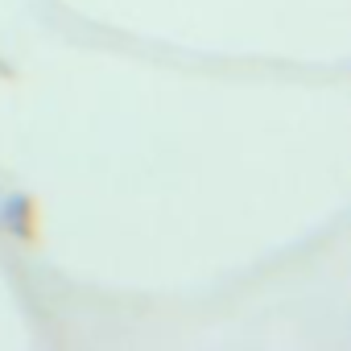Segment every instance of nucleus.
Listing matches in <instances>:
<instances>
[{
	"label": "nucleus",
	"instance_id": "f03ea898",
	"mask_svg": "<svg viewBox=\"0 0 351 351\" xmlns=\"http://www.w3.org/2000/svg\"><path fill=\"white\" fill-rule=\"evenodd\" d=\"M0 75H5V79H13V66H5V62H0Z\"/></svg>",
	"mask_w": 351,
	"mask_h": 351
},
{
	"label": "nucleus",
	"instance_id": "f257e3e1",
	"mask_svg": "<svg viewBox=\"0 0 351 351\" xmlns=\"http://www.w3.org/2000/svg\"><path fill=\"white\" fill-rule=\"evenodd\" d=\"M0 228L21 244H38V203H34V195L17 191L0 203Z\"/></svg>",
	"mask_w": 351,
	"mask_h": 351
}]
</instances>
